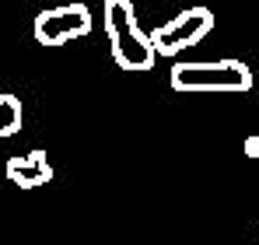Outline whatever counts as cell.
<instances>
[{"label": "cell", "instance_id": "obj_1", "mask_svg": "<svg viewBox=\"0 0 259 245\" xmlns=\"http://www.w3.org/2000/svg\"><path fill=\"white\" fill-rule=\"evenodd\" d=\"M102 25H105L116 67H123V70H151L154 67L158 53L151 46V35L140 32V25H137L133 0H105Z\"/></svg>", "mask_w": 259, "mask_h": 245}, {"label": "cell", "instance_id": "obj_2", "mask_svg": "<svg viewBox=\"0 0 259 245\" xmlns=\"http://www.w3.org/2000/svg\"><path fill=\"white\" fill-rule=\"evenodd\" d=\"M175 91H249L252 70L242 60H214V63H175L168 74Z\"/></svg>", "mask_w": 259, "mask_h": 245}, {"label": "cell", "instance_id": "obj_3", "mask_svg": "<svg viewBox=\"0 0 259 245\" xmlns=\"http://www.w3.org/2000/svg\"><path fill=\"white\" fill-rule=\"evenodd\" d=\"M214 32V11L210 7H186L182 14H175L172 21H165L161 28L151 32V46L158 56H175L196 42H203Z\"/></svg>", "mask_w": 259, "mask_h": 245}, {"label": "cell", "instance_id": "obj_4", "mask_svg": "<svg viewBox=\"0 0 259 245\" xmlns=\"http://www.w3.org/2000/svg\"><path fill=\"white\" fill-rule=\"evenodd\" d=\"M91 32V11L88 4H60V7H46L32 21V35L39 46H67V42L81 39Z\"/></svg>", "mask_w": 259, "mask_h": 245}, {"label": "cell", "instance_id": "obj_5", "mask_svg": "<svg viewBox=\"0 0 259 245\" xmlns=\"http://www.w3.org/2000/svg\"><path fill=\"white\" fill-rule=\"evenodd\" d=\"M4 175H7V182H14V186H21V189H39V186H46V182L53 179V165H49V154H46L42 147H35V151H28V154L7 158Z\"/></svg>", "mask_w": 259, "mask_h": 245}, {"label": "cell", "instance_id": "obj_6", "mask_svg": "<svg viewBox=\"0 0 259 245\" xmlns=\"http://www.w3.org/2000/svg\"><path fill=\"white\" fill-rule=\"evenodd\" d=\"M25 123V109H21V98L11 95V91H0V137H14Z\"/></svg>", "mask_w": 259, "mask_h": 245}, {"label": "cell", "instance_id": "obj_7", "mask_svg": "<svg viewBox=\"0 0 259 245\" xmlns=\"http://www.w3.org/2000/svg\"><path fill=\"white\" fill-rule=\"evenodd\" d=\"M245 154H249V158H259V137H249V140H245Z\"/></svg>", "mask_w": 259, "mask_h": 245}]
</instances>
